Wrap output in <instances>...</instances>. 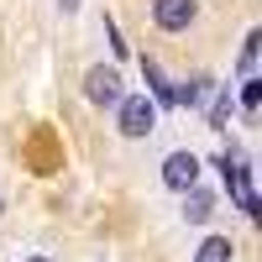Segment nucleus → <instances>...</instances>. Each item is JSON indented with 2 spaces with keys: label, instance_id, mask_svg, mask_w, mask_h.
Instances as JSON below:
<instances>
[{
  "label": "nucleus",
  "instance_id": "2",
  "mask_svg": "<svg viewBox=\"0 0 262 262\" xmlns=\"http://www.w3.org/2000/svg\"><path fill=\"white\" fill-rule=\"evenodd\" d=\"M121 95H126V79H121L116 63H95V69L84 74V100L90 105H116Z\"/></svg>",
  "mask_w": 262,
  "mask_h": 262
},
{
  "label": "nucleus",
  "instance_id": "1",
  "mask_svg": "<svg viewBox=\"0 0 262 262\" xmlns=\"http://www.w3.org/2000/svg\"><path fill=\"white\" fill-rule=\"evenodd\" d=\"M116 131L126 142H142V137H152L158 131V105H152V95H142V90H126L121 100H116Z\"/></svg>",
  "mask_w": 262,
  "mask_h": 262
},
{
  "label": "nucleus",
  "instance_id": "11",
  "mask_svg": "<svg viewBox=\"0 0 262 262\" xmlns=\"http://www.w3.org/2000/svg\"><path fill=\"white\" fill-rule=\"evenodd\" d=\"M242 105H247V111L262 105V79H242Z\"/></svg>",
  "mask_w": 262,
  "mask_h": 262
},
{
  "label": "nucleus",
  "instance_id": "10",
  "mask_svg": "<svg viewBox=\"0 0 262 262\" xmlns=\"http://www.w3.org/2000/svg\"><path fill=\"white\" fill-rule=\"evenodd\" d=\"M226 116H231V90H221V95H215V105H210V126L221 131V126H226Z\"/></svg>",
  "mask_w": 262,
  "mask_h": 262
},
{
  "label": "nucleus",
  "instance_id": "6",
  "mask_svg": "<svg viewBox=\"0 0 262 262\" xmlns=\"http://www.w3.org/2000/svg\"><path fill=\"white\" fill-rule=\"evenodd\" d=\"M210 215H215V194H205L200 184L184 189V221H189V226H205Z\"/></svg>",
  "mask_w": 262,
  "mask_h": 262
},
{
  "label": "nucleus",
  "instance_id": "9",
  "mask_svg": "<svg viewBox=\"0 0 262 262\" xmlns=\"http://www.w3.org/2000/svg\"><path fill=\"white\" fill-rule=\"evenodd\" d=\"M210 84L215 79H184V90H173V100H179V105H189V111H194V105H205V95H210Z\"/></svg>",
  "mask_w": 262,
  "mask_h": 262
},
{
  "label": "nucleus",
  "instance_id": "5",
  "mask_svg": "<svg viewBox=\"0 0 262 262\" xmlns=\"http://www.w3.org/2000/svg\"><path fill=\"white\" fill-rule=\"evenodd\" d=\"M215 168H221V179H226V189H231V200H247V194H252V184H247V163H242V152H236V147H231Z\"/></svg>",
  "mask_w": 262,
  "mask_h": 262
},
{
  "label": "nucleus",
  "instance_id": "7",
  "mask_svg": "<svg viewBox=\"0 0 262 262\" xmlns=\"http://www.w3.org/2000/svg\"><path fill=\"white\" fill-rule=\"evenodd\" d=\"M142 69H147V90H152V105H179V100H173V84L163 79V69H158V63H152V58H142Z\"/></svg>",
  "mask_w": 262,
  "mask_h": 262
},
{
  "label": "nucleus",
  "instance_id": "3",
  "mask_svg": "<svg viewBox=\"0 0 262 262\" xmlns=\"http://www.w3.org/2000/svg\"><path fill=\"white\" fill-rule=\"evenodd\" d=\"M152 21L158 32H189L200 21V0H152Z\"/></svg>",
  "mask_w": 262,
  "mask_h": 262
},
{
  "label": "nucleus",
  "instance_id": "4",
  "mask_svg": "<svg viewBox=\"0 0 262 262\" xmlns=\"http://www.w3.org/2000/svg\"><path fill=\"white\" fill-rule=\"evenodd\" d=\"M163 184H168L173 194H184V189H194V184H200V158H194L189 147H179V152H168V158H163Z\"/></svg>",
  "mask_w": 262,
  "mask_h": 262
},
{
  "label": "nucleus",
  "instance_id": "12",
  "mask_svg": "<svg viewBox=\"0 0 262 262\" xmlns=\"http://www.w3.org/2000/svg\"><path fill=\"white\" fill-rule=\"evenodd\" d=\"M257 42H262V32H252V37H247V48H242V74L252 69V63H257V53H262V48H257Z\"/></svg>",
  "mask_w": 262,
  "mask_h": 262
},
{
  "label": "nucleus",
  "instance_id": "13",
  "mask_svg": "<svg viewBox=\"0 0 262 262\" xmlns=\"http://www.w3.org/2000/svg\"><path fill=\"white\" fill-rule=\"evenodd\" d=\"M242 205H247V215H252V221H262V194H247Z\"/></svg>",
  "mask_w": 262,
  "mask_h": 262
},
{
  "label": "nucleus",
  "instance_id": "8",
  "mask_svg": "<svg viewBox=\"0 0 262 262\" xmlns=\"http://www.w3.org/2000/svg\"><path fill=\"white\" fill-rule=\"evenodd\" d=\"M236 247H231V236H205L200 252H194V262H231Z\"/></svg>",
  "mask_w": 262,
  "mask_h": 262
},
{
  "label": "nucleus",
  "instance_id": "14",
  "mask_svg": "<svg viewBox=\"0 0 262 262\" xmlns=\"http://www.w3.org/2000/svg\"><path fill=\"white\" fill-rule=\"evenodd\" d=\"M21 262H53V257H42V252H37V257H21Z\"/></svg>",
  "mask_w": 262,
  "mask_h": 262
}]
</instances>
